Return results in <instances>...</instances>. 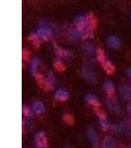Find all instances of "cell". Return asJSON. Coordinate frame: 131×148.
<instances>
[{"label":"cell","mask_w":131,"mask_h":148,"mask_svg":"<svg viewBox=\"0 0 131 148\" xmlns=\"http://www.w3.org/2000/svg\"><path fill=\"white\" fill-rule=\"evenodd\" d=\"M35 141L38 148H47V140L44 131H40L35 134Z\"/></svg>","instance_id":"cell-1"},{"label":"cell","mask_w":131,"mask_h":148,"mask_svg":"<svg viewBox=\"0 0 131 148\" xmlns=\"http://www.w3.org/2000/svg\"><path fill=\"white\" fill-rule=\"evenodd\" d=\"M37 35L44 40H49L52 38V32L49 28L42 27L37 31Z\"/></svg>","instance_id":"cell-2"},{"label":"cell","mask_w":131,"mask_h":148,"mask_svg":"<svg viewBox=\"0 0 131 148\" xmlns=\"http://www.w3.org/2000/svg\"><path fill=\"white\" fill-rule=\"evenodd\" d=\"M88 27V22H87V18L80 16L77 17L75 20V30H77L78 32H82L84 31L86 28Z\"/></svg>","instance_id":"cell-3"},{"label":"cell","mask_w":131,"mask_h":148,"mask_svg":"<svg viewBox=\"0 0 131 148\" xmlns=\"http://www.w3.org/2000/svg\"><path fill=\"white\" fill-rule=\"evenodd\" d=\"M83 74H84L85 78L87 79L88 81H90V82H95L96 81V73L94 72V71L92 70V68L90 67L89 65H84V67H83Z\"/></svg>","instance_id":"cell-4"},{"label":"cell","mask_w":131,"mask_h":148,"mask_svg":"<svg viewBox=\"0 0 131 148\" xmlns=\"http://www.w3.org/2000/svg\"><path fill=\"white\" fill-rule=\"evenodd\" d=\"M119 93L121 97L126 100H131V87L129 85L122 84L119 86Z\"/></svg>","instance_id":"cell-5"},{"label":"cell","mask_w":131,"mask_h":148,"mask_svg":"<svg viewBox=\"0 0 131 148\" xmlns=\"http://www.w3.org/2000/svg\"><path fill=\"white\" fill-rule=\"evenodd\" d=\"M87 22H88V27L91 29L92 31L96 30L97 27H98V20H97V17L94 15V13L90 12L87 16Z\"/></svg>","instance_id":"cell-6"},{"label":"cell","mask_w":131,"mask_h":148,"mask_svg":"<svg viewBox=\"0 0 131 148\" xmlns=\"http://www.w3.org/2000/svg\"><path fill=\"white\" fill-rule=\"evenodd\" d=\"M106 44L109 47L113 49H118L120 47V40L115 36H111L106 39Z\"/></svg>","instance_id":"cell-7"},{"label":"cell","mask_w":131,"mask_h":148,"mask_svg":"<svg viewBox=\"0 0 131 148\" xmlns=\"http://www.w3.org/2000/svg\"><path fill=\"white\" fill-rule=\"evenodd\" d=\"M106 105H108V107L109 109L111 110V111H114V112H117L119 111V104H118V102L116 101L115 99H113V98H108L106 99Z\"/></svg>","instance_id":"cell-8"},{"label":"cell","mask_w":131,"mask_h":148,"mask_svg":"<svg viewBox=\"0 0 131 148\" xmlns=\"http://www.w3.org/2000/svg\"><path fill=\"white\" fill-rule=\"evenodd\" d=\"M68 97H69V94H68L67 91H65V90L59 89V90H57L56 93H55V98H56L57 100H58V101H60V102L67 101Z\"/></svg>","instance_id":"cell-9"},{"label":"cell","mask_w":131,"mask_h":148,"mask_svg":"<svg viewBox=\"0 0 131 148\" xmlns=\"http://www.w3.org/2000/svg\"><path fill=\"white\" fill-rule=\"evenodd\" d=\"M86 100H87V102L89 103L94 109L100 108V107H101V103H100V101L95 96H93V95H88V96L86 97Z\"/></svg>","instance_id":"cell-10"},{"label":"cell","mask_w":131,"mask_h":148,"mask_svg":"<svg viewBox=\"0 0 131 148\" xmlns=\"http://www.w3.org/2000/svg\"><path fill=\"white\" fill-rule=\"evenodd\" d=\"M33 111L37 114H40L44 112V105L42 104V102H40V101L35 102L34 105H33Z\"/></svg>","instance_id":"cell-11"},{"label":"cell","mask_w":131,"mask_h":148,"mask_svg":"<svg viewBox=\"0 0 131 148\" xmlns=\"http://www.w3.org/2000/svg\"><path fill=\"white\" fill-rule=\"evenodd\" d=\"M103 67L104 69V71L108 74H113L115 72V67H114V65L109 60H106V62L103 64Z\"/></svg>","instance_id":"cell-12"},{"label":"cell","mask_w":131,"mask_h":148,"mask_svg":"<svg viewBox=\"0 0 131 148\" xmlns=\"http://www.w3.org/2000/svg\"><path fill=\"white\" fill-rule=\"evenodd\" d=\"M96 53H97V59L99 60V62L103 65V64L106 61V54H104V51L101 49V47H99V49H97Z\"/></svg>","instance_id":"cell-13"},{"label":"cell","mask_w":131,"mask_h":148,"mask_svg":"<svg viewBox=\"0 0 131 148\" xmlns=\"http://www.w3.org/2000/svg\"><path fill=\"white\" fill-rule=\"evenodd\" d=\"M104 91H106V93L109 97H111L114 94V85L111 82H109V81L104 83Z\"/></svg>","instance_id":"cell-14"},{"label":"cell","mask_w":131,"mask_h":148,"mask_svg":"<svg viewBox=\"0 0 131 148\" xmlns=\"http://www.w3.org/2000/svg\"><path fill=\"white\" fill-rule=\"evenodd\" d=\"M115 147V140L113 137H106L103 142V148H114Z\"/></svg>","instance_id":"cell-15"},{"label":"cell","mask_w":131,"mask_h":148,"mask_svg":"<svg viewBox=\"0 0 131 148\" xmlns=\"http://www.w3.org/2000/svg\"><path fill=\"white\" fill-rule=\"evenodd\" d=\"M55 53H56L59 57H62V58H68L69 56H71L70 52H69V51H67V49H61V47H56Z\"/></svg>","instance_id":"cell-16"},{"label":"cell","mask_w":131,"mask_h":148,"mask_svg":"<svg viewBox=\"0 0 131 148\" xmlns=\"http://www.w3.org/2000/svg\"><path fill=\"white\" fill-rule=\"evenodd\" d=\"M87 135H88V137H89V139L91 140L93 143H97L98 140H99L98 133L93 130V128H90V130L87 131Z\"/></svg>","instance_id":"cell-17"},{"label":"cell","mask_w":131,"mask_h":148,"mask_svg":"<svg viewBox=\"0 0 131 148\" xmlns=\"http://www.w3.org/2000/svg\"><path fill=\"white\" fill-rule=\"evenodd\" d=\"M39 63H40V59L39 58H34L32 60V62H31V67H30V71H31V73L33 74V75H37V73H38V71H37V69H38V65H39Z\"/></svg>","instance_id":"cell-18"},{"label":"cell","mask_w":131,"mask_h":148,"mask_svg":"<svg viewBox=\"0 0 131 148\" xmlns=\"http://www.w3.org/2000/svg\"><path fill=\"white\" fill-rule=\"evenodd\" d=\"M63 121L66 125H74V116H73L72 114L66 113L63 114Z\"/></svg>","instance_id":"cell-19"},{"label":"cell","mask_w":131,"mask_h":148,"mask_svg":"<svg viewBox=\"0 0 131 148\" xmlns=\"http://www.w3.org/2000/svg\"><path fill=\"white\" fill-rule=\"evenodd\" d=\"M35 80H37L38 85H39L40 88H42V89H44V84H46V79H44V75H42L40 72H38L37 75H35Z\"/></svg>","instance_id":"cell-20"},{"label":"cell","mask_w":131,"mask_h":148,"mask_svg":"<svg viewBox=\"0 0 131 148\" xmlns=\"http://www.w3.org/2000/svg\"><path fill=\"white\" fill-rule=\"evenodd\" d=\"M92 37H93V31L89 27H87L84 31L81 32V39L82 40L89 39V38H92Z\"/></svg>","instance_id":"cell-21"},{"label":"cell","mask_w":131,"mask_h":148,"mask_svg":"<svg viewBox=\"0 0 131 148\" xmlns=\"http://www.w3.org/2000/svg\"><path fill=\"white\" fill-rule=\"evenodd\" d=\"M28 39L30 40H32L33 44H34V46L35 47H40V37L37 34L31 35L30 37L28 38Z\"/></svg>","instance_id":"cell-22"},{"label":"cell","mask_w":131,"mask_h":148,"mask_svg":"<svg viewBox=\"0 0 131 148\" xmlns=\"http://www.w3.org/2000/svg\"><path fill=\"white\" fill-rule=\"evenodd\" d=\"M53 66H54V68L58 71V72H63V71L66 70L65 64H64L63 62H61V61H59V60L55 61V62L53 63Z\"/></svg>","instance_id":"cell-23"},{"label":"cell","mask_w":131,"mask_h":148,"mask_svg":"<svg viewBox=\"0 0 131 148\" xmlns=\"http://www.w3.org/2000/svg\"><path fill=\"white\" fill-rule=\"evenodd\" d=\"M94 110H95V113H96V114L100 118V120H106V112L103 111V110H102L101 108H96V109H94Z\"/></svg>","instance_id":"cell-24"},{"label":"cell","mask_w":131,"mask_h":148,"mask_svg":"<svg viewBox=\"0 0 131 148\" xmlns=\"http://www.w3.org/2000/svg\"><path fill=\"white\" fill-rule=\"evenodd\" d=\"M100 125H101L102 130L104 131H108L109 130V127H111V125H109V123H108L106 120H100Z\"/></svg>","instance_id":"cell-25"},{"label":"cell","mask_w":131,"mask_h":148,"mask_svg":"<svg viewBox=\"0 0 131 148\" xmlns=\"http://www.w3.org/2000/svg\"><path fill=\"white\" fill-rule=\"evenodd\" d=\"M22 58H23V60H25V61H29V60H30L31 52L29 51L27 49H23V51H22Z\"/></svg>","instance_id":"cell-26"},{"label":"cell","mask_w":131,"mask_h":148,"mask_svg":"<svg viewBox=\"0 0 131 148\" xmlns=\"http://www.w3.org/2000/svg\"><path fill=\"white\" fill-rule=\"evenodd\" d=\"M53 87H54V83L53 82L48 81V80H46V84H44V91H50V90L53 89Z\"/></svg>","instance_id":"cell-27"},{"label":"cell","mask_w":131,"mask_h":148,"mask_svg":"<svg viewBox=\"0 0 131 148\" xmlns=\"http://www.w3.org/2000/svg\"><path fill=\"white\" fill-rule=\"evenodd\" d=\"M83 49L86 53H92L93 52V46L90 44H84L83 45Z\"/></svg>","instance_id":"cell-28"},{"label":"cell","mask_w":131,"mask_h":148,"mask_svg":"<svg viewBox=\"0 0 131 148\" xmlns=\"http://www.w3.org/2000/svg\"><path fill=\"white\" fill-rule=\"evenodd\" d=\"M30 113H31L30 108H29L28 106H24L23 107V114H24V116H30Z\"/></svg>","instance_id":"cell-29"},{"label":"cell","mask_w":131,"mask_h":148,"mask_svg":"<svg viewBox=\"0 0 131 148\" xmlns=\"http://www.w3.org/2000/svg\"><path fill=\"white\" fill-rule=\"evenodd\" d=\"M46 80H48V81H51V82H55V78H54V75H53V73L52 72H49L48 73V75H47V78H46Z\"/></svg>","instance_id":"cell-30"},{"label":"cell","mask_w":131,"mask_h":148,"mask_svg":"<svg viewBox=\"0 0 131 148\" xmlns=\"http://www.w3.org/2000/svg\"><path fill=\"white\" fill-rule=\"evenodd\" d=\"M127 112L129 113V114H131V103L127 105Z\"/></svg>","instance_id":"cell-31"},{"label":"cell","mask_w":131,"mask_h":148,"mask_svg":"<svg viewBox=\"0 0 131 148\" xmlns=\"http://www.w3.org/2000/svg\"><path fill=\"white\" fill-rule=\"evenodd\" d=\"M127 73L129 74V76H131V67H130V68H129V69H128V70H127Z\"/></svg>","instance_id":"cell-32"},{"label":"cell","mask_w":131,"mask_h":148,"mask_svg":"<svg viewBox=\"0 0 131 148\" xmlns=\"http://www.w3.org/2000/svg\"><path fill=\"white\" fill-rule=\"evenodd\" d=\"M126 148H131V145H129V146H127V147H126Z\"/></svg>","instance_id":"cell-33"},{"label":"cell","mask_w":131,"mask_h":148,"mask_svg":"<svg viewBox=\"0 0 131 148\" xmlns=\"http://www.w3.org/2000/svg\"><path fill=\"white\" fill-rule=\"evenodd\" d=\"M35 148H38V147H35Z\"/></svg>","instance_id":"cell-34"}]
</instances>
